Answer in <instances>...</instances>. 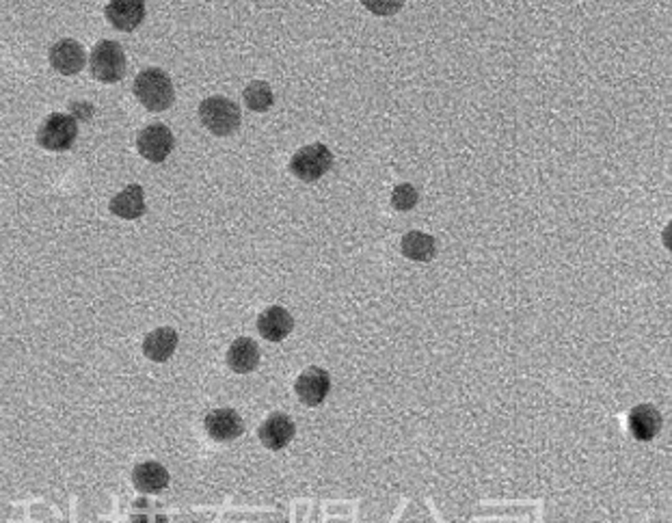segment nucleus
<instances>
[{
    "label": "nucleus",
    "instance_id": "obj_16",
    "mask_svg": "<svg viewBox=\"0 0 672 523\" xmlns=\"http://www.w3.org/2000/svg\"><path fill=\"white\" fill-rule=\"evenodd\" d=\"M260 364V348L251 337H238L228 350V366L238 374L253 372Z\"/></svg>",
    "mask_w": 672,
    "mask_h": 523
},
{
    "label": "nucleus",
    "instance_id": "obj_15",
    "mask_svg": "<svg viewBox=\"0 0 672 523\" xmlns=\"http://www.w3.org/2000/svg\"><path fill=\"white\" fill-rule=\"evenodd\" d=\"M111 212L119 219H139L145 214V193L139 184H130L111 199Z\"/></svg>",
    "mask_w": 672,
    "mask_h": 523
},
{
    "label": "nucleus",
    "instance_id": "obj_20",
    "mask_svg": "<svg viewBox=\"0 0 672 523\" xmlns=\"http://www.w3.org/2000/svg\"><path fill=\"white\" fill-rule=\"evenodd\" d=\"M418 201H420V195H418V190H415V187H411V184H398V187L394 188V193H391V206L400 212L413 210V208L418 206Z\"/></svg>",
    "mask_w": 672,
    "mask_h": 523
},
{
    "label": "nucleus",
    "instance_id": "obj_11",
    "mask_svg": "<svg viewBox=\"0 0 672 523\" xmlns=\"http://www.w3.org/2000/svg\"><path fill=\"white\" fill-rule=\"evenodd\" d=\"M629 431L638 442H651L662 431V413L653 404H638L629 413Z\"/></svg>",
    "mask_w": 672,
    "mask_h": 523
},
{
    "label": "nucleus",
    "instance_id": "obj_2",
    "mask_svg": "<svg viewBox=\"0 0 672 523\" xmlns=\"http://www.w3.org/2000/svg\"><path fill=\"white\" fill-rule=\"evenodd\" d=\"M199 119L212 134L228 136L240 128V109L231 100L214 95L199 104Z\"/></svg>",
    "mask_w": 672,
    "mask_h": 523
},
{
    "label": "nucleus",
    "instance_id": "obj_19",
    "mask_svg": "<svg viewBox=\"0 0 672 523\" xmlns=\"http://www.w3.org/2000/svg\"><path fill=\"white\" fill-rule=\"evenodd\" d=\"M275 98H272V89L269 82L264 80H253L249 82L245 89V104L255 112L269 111Z\"/></svg>",
    "mask_w": 672,
    "mask_h": 523
},
{
    "label": "nucleus",
    "instance_id": "obj_5",
    "mask_svg": "<svg viewBox=\"0 0 672 523\" xmlns=\"http://www.w3.org/2000/svg\"><path fill=\"white\" fill-rule=\"evenodd\" d=\"M333 165V154L325 143L301 147L290 160V171L303 182H316L323 177Z\"/></svg>",
    "mask_w": 672,
    "mask_h": 523
},
{
    "label": "nucleus",
    "instance_id": "obj_7",
    "mask_svg": "<svg viewBox=\"0 0 672 523\" xmlns=\"http://www.w3.org/2000/svg\"><path fill=\"white\" fill-rule=\"evenodd\" d=\"M331 391V377L329 372L323 370V368H307L305 372L296 379V396L303 404L307 407H318L323 404V400L329 396Z\"/></svg>",
    "mask_w": 672,
    "mask_h": 523
},
{
    "label": "nucleus",
    "instance_id": "obj_14",
    "mask_svg": "<svg viewBox=\"0 0 672 523\" xmlns=\"http://www.w3.org/2000/svg\"><path fill=\"white\" fill-rule=\"evenodd\" d=\"M176 348H177V333L176 329H171V326H160V329L152 331L150 336L143 340V353L147 355V359L158 361V364L171 359Z\"/></svg>",
    "mask_w": 672,
    "mask_h": 523
},
{
    "label": "nucleus",
    "instance_id": "obj_8",
    "mask_svg": "<svg viewBox=\"0 0 672 523\" xmlns=\"http://www.w3.org/2000/svg\"><path fill=\"white\" fill-rule=\"evenodd\" d=\"M204 426L214 442H234L245 432L242 418L234 409H214L206 415Z\"/></svg>",
    "mask_w": 672,
    "mask_h": 523
},
{
    "label": "nucleus",
    "instance_id": "obj_9",
    "mask_svg": "<svg viewBox=\"0 0 672 523\" xmlns=\"http://www.w3.org/2000/svg\"><path fill=\"white\" fill-rule=\"evenodd\" d=\"M85 48L76 39H61L50 48V65L63 76L79 74L85 68Z\"/></svg>",
    "mask_w": 672,
    "mask_h": 523
},
{
    "label": "nucleus",
    "instance_id": "obj_13",
    "mask_svg": "<svg viewBox=\"0 0 672 523\" xmlns=\"http://www.w3.org/2000/svg\"><path fill=\"white\" fill-rule=\"evenodd\" d=\"M106 17L117 31H134L145 17V5L139 0H117L106 5Z\"/></svg>",
    "mask_w": 672,
    "mask_h": 523
},
{
    "label": "nucleus",
    "instance_id": "obj_17",
    "mask_svg": "<svg viewBox=\"0 0 672 523\" xmlns=\"http://www.w3.org/2000/svg\"><path fill=\"white\" fill-rule=\"evenodd\" d=\"M133 483L143 493H158L169 485V472L156 461L141 463V465L134 467Z\"/></svg>",
    "mask_w": 672,
    "mask_h": 523
},
{
    "label": "nucleus",
    "instance_id": "obj_1",
    "mask_svg": "<svg viewBox=\"0 0 672 523\" xmlns=\"http://www.w3.org/2000/svg\"><path fill=\"white\" fill-rule=\"evenodd\" d=\"M134 95L136 100L152 112H163L174 104L176 91L174 82H171L166 71L152 68L141 71L134 80Z\"/></svg>",
    "mask_w": 672,
    "mask_h": 523
},
{
    "label": "nucleus",
    "instance_id": "obj_6",
    "mask_svg": "<svg viewBox=\"0 0 672 523\" xmlns=\"http://www.w3.org/2000/svg\"><path fill=\"white\" fill-rule=\"evenodd\" d=\"M176 139L171 130L165 123H152V126L143 128L136 139V147H139L141 156L147 158L150 163H165L166 156L174 152Z\"/></svg>",
    "mask_w": 672,
    "mask_h": 523
},
{
    "label": "nucleus",
    "instance_id": "obj_18",
    "mask_svg": "<svg viewBox=\"0 0 672 523\" xmlns=\"http://www.w3.org/2000/svg\"><path fill=\"white\" fill-rule=\"evenodd\" d=\"M400 251L404 258L415 262H428L437 255V240L424 231H409L402 236Z\"/></svg>",
    "mask_w": 672,
    "mask_h": 523
},
{
    "label": "nucleus",
    "instance_id": "obj_4",
    "mask_svg": "<svg viewBox=\"0 0 672 523\" xmlns=\"http://www.w3.org/2000/svg\"><path fill=\"white\" fill-rule=\"evenodd\" d=\"M89 65H91V74L100 82H117L126 74V55L123 48L117 41H100L93 48L91 57H89Z\"/></svg>",
    "mask_w": 672,
    "mask_h": 523
},
{
    "label": "nucleus",
    "instance_id": "obj_3",
    "mask_svg": "<svg viewBox=\"0 0 672 523\" xmlns=\"http://www.w3.org/2000/svg\"><path fill=\"white\" fill-rule=\"evenodd\" d=\"M76 136H79V123L74 117L63 115V112H52L37 130V143L50 152L69 150L76 143Z\"/></svg>",
    "mask_w": 672,
    "mask_h": 523
},
{
    "label": "nucleus",
    "instance_id": "obj_10",
    "mask_svg": "<svg viewBox=\"0 0 672 523\" xmlns=\"http://www.w3.org/2000/svg\"><path fill=\"white\" fill-rule=\"evenodd\" d=\"M296 435L294 422L288 418L285 413H272L261 422L260 426V442L266 445L269 450H282L293 442Z\"/></svg>",
    "mask_w": 672,
    "mask_h": 523
},
{
    "label": "nucleus",
    "instance_id": "obj_12",
    "mask_svg": "<svg viewBox=\"0 0 672 523\" xmlns=\"http://www.w3.org/2000/svg\"><path fill=\"white\" fill-rule=\"evenodd\" d=\"M294 326V318L290 316V312L285 307L272 305L266 312L260 314L258 318V329L261 337L269 342H282L290 336Z\"/></svg>",
    "mask_w": 672,
    "mask_h": 523
}]
</instances>
